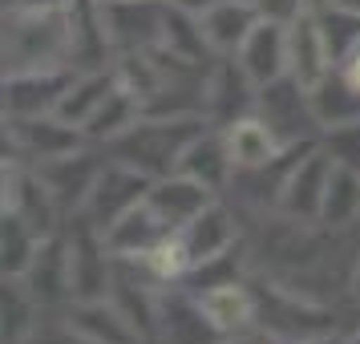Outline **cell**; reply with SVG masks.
<instances>
[{
	"instance_id": "cell-2",
	"label": "cell",
	"mask_w": 360,
	"mask_h": 344,
	"mask_svg": "<svg viewBox=\"0 0 360 344\" xmlns=\"http://www.w3.org/2000/svg\"><path fill=\"white\" fill-rule=\"evenodd\" d=\"M198 117H170V122H134L126 134H117L114 138V150L122 163L138 166V170H174L182 158V150L191 146L198 138Z\"/></svg>"
},
{
	"instance_id": "cell-31",
	"label": "cell",
	"mask_w": 360,
	"mask_h": 344,
	"mask_svg": "<svg viewBox=\"0 0 360 344\" xmlns=\"http://www.w3.org/2000/svg\"><path fill=\"white\" fill-rule=\"evenodd\" d=\"M295 344H300V340H295ZM304 344H320V340H304Z\"/></svg>"
},
{
	"instance_id": "cell-16",
	"label": "cell",
	"mask_w": 360,
	"mask_h": 344,
	"mask_svg": "<svg viewBox=\"0 0 360 344\" xmlns=\"http://www.w3.org/2000/svg\"><path fill=\"white\" fill-rule=\"evenodd\" d=\"M227 146L235 166L243 170H259V166H271L279 158V134L267 126V122H255V117H243L227 130Z\"/></svg>"
},
{
	"instance_id": "cell-7",
	"label": "cell",
	"mask_w": 360,
	"mask_h": 344,
	"mask_svg": "<svg viewBox=\"0 0 360 344\" xmlns=\"http://www.w3.org/2000/svg\"><path fill=\"white\" fill-rule=\"evenodd\" d=\"M69 85H73V77L61 73V69L29 73V77H8V85H4V110H8L13 117L57 114V106H61Z\"/></svg>"
},
{
	"instance_id": "cell-17",
	"label": "cell",
	"mask_w": 360,
	"mask_h": 344,
	"mask_svg": "<svg viewBox=\"0 0 360 344\" xmlns=\"http://www.w3.org/2000/svg\"><path fill=\"white\" fill-rule=\"evenodd\" d=\"M198 304H202L207 320L219 332H247L251 320H255V300L239 284H214V288H207L198 295Z\"/></svg>"
},
{
	"instance_id": "cell-10",
	"label": "cell",
	"mask_w": 360,
	"mask_h": 344,
	"mask_svg": "<svg viewBox=\"0 0 360 344\" xmlns=\"http://www.w3.org/2000/svg\"><path fill=\"white\" fill-rule=\"evenodd\" d=\"M25 288L33 292V300L53 304V300H65L73 292V260H69V247L61 239L41 243L33 267L25 272Z\"/></svg>"
},
{
	"instance_id": "cell-32",
	"label": "cell",
	"mask_w": 360,
	"mask_h": 344,
	"mask_svg": "<svg viewBox=\"0 0 360 344\" xmlns=\"http://www.w3.org/2000/svg\"><path fill=\"white\" fill-rule=\"evenodd\" d=\"M105 4H110V0H105Z\"/></svg>"
},
{
	"instance_id": "cell-28",
	"label": "cell",
	"mask_w": 360,
	"mask_h": 344,
	"mask_svg": "<svg viewBox=\"0 0 360 344\" xmlns=\"http://www.w3.org/2000/svg\"><path fill=\"white\" fill-rule=\"evenodd\" d=\"M352 292H356V300H360V260H356V267H352Z\"/></svg>"
},
{
	"instance_id": "cell-18",
	"label": "cell",
	"mask_w": 360,
	"mask_h": 344,
	"mask_svg": "<svg viewBox=\"0 0 360 344\" xmlns=\"http://www.w3.org/2000/svg\"><path fill=\"white\" fill-rule=\"evenodd\" d=\"M352 219H360V170L332 158L324 207H320V223H328V227H348Z\"/></svg>"
},
{
	"instance_id": "cell-26",
	"label": "cell",
	"mask_w": 360,
	"mask_h": 344,
	"mask_svg": "<svg viewBox=\"0 0 360 344\" xmlns=\"http://www.w3.org/2000/svg\"><path fill=\"white\" fill-rule=\"evenodd\" d=\"M170 4H179V8H186V13H207L214 0H170Z\"/></svg>"
},
{
	"instance_id": "cell-15",
	"label": "cell",
	"mask_w": 360,
	"mask_h": 344,
	"mask_svg": "<svg viewBox=\"0 0 360 344\" xmlns=\"http://www.w3.org/2000/svg\"><path fill=\"white\" fill-rule=\"evenodd\" d=\"M231 235H235V231H231V219H227L223 207H207L198 219H191V223L182 227V247H186L191 267H207V263H214L219 255H227Z\"/></svg>"
},
{
	"instance_id": "cell-1",
	"label": "cell",
	"mask_w": 360,
	"mask_h": 344,
	"mask_svg": "<svg viewBox=\"0 0 360 344\" xmlns=\"http://www.w3.org/2000/svg\"><path fill=\"white\" fill-rule=\"evenodd\" d=\"M73 57V20L69 8H25L20 4L4 29V73L29 77L61 69Z\"/></svg>"
},
{
	"instance_id": "cell-13",
	"label": "cell",
	"mask_w": 360,
	"mask_h": 344,
	"mask_svg": "<svg viewBox=\"0 0 360 344\" xmlns=\"http://www.w3.org/2000/svg\"><path fill=\"white\" fill-rule=\"evenodd\" d=\"M13 134H17V142L33 158H41V163H49V158H65V154H73V150L82 146V138H77V130L69 126V122H61V117H13Z\"/></svg>"
},
{
	"instance_id": "cell-9",
	"label": "cell",
	"mask_w": 360,
	"mask_h": 344,
	"mask_svg": "<svg viewBox=\"0 0 360 344\" xmlns=\"http://www.w3.org/2000/svg\"><path fill=\"white\" fill-rule=\"evenodd\" d=\"M198 20H202L207 45L219 53H231V49H243L251 29L259 25V13H255L251 0H214L207 13H198Z\"/></svg>"
},
{
	"instance_id": "cell-6",
	"label": "cell",
	"mask_w": 360,
	"mask_h": 344,
	"mask_svg": "<svg viewBox=\"0 0 360 344\" xmlns=\"http://www.w3.org/2000/svg\"><path fill=\"white\" fill-rule=\"evenodd\" d=\"M288 25H276V20H259L251 37L243 41V49H239V65L243 73L251 77V85H271L283 77V69H288V33H283Z\"/></svg>"
},
{
	"instance_id": "cell-14",
	"label": "cell",
	"mask_w": 360,
	"mask_h": 344,
	"mask_svg": "<svg viewBox=\"0 0 360 344\" xmlns=\"http://www.w3.org/2000/svg\"><path fill=\"white\" fill-rule=\"evenodd\" d=\"M41 182L49 186V195L57 198V207L61 203H85L89 191H94V182H98L101 166L89 163V154H65V158H49V163H41Z\"/></svg>"
},
{
	"instance_id": "cell-19",
	"label": "cell",
	"mask_w": 360,
	"mask_h": 344,
	"mask_svg": "<svg viewBox=\"0 0 360 344\" xmlns=\"http://www.w3.org/2000/svg\"><path fill=\"white\" fill-rule=\"evenodd\" d=\"M311 110H316V122L328 130L352 126L360 122V89L348 77H324L311 89Z\"/></svg>"
},
{
	"instance_id": "cell-23",
	"label": "cell",
	"mask_w": 360,
	"mask_h": 344,
	"mask_svg": "<svg viewBox=\"0 0 360 344\" xmlns=\"http://www.w3.org/2000/svg\"><path fill=\"white\" fill-rule=\"evenodd\" d=\"M37 300L33 292L13 279V284H4V344H25L29 336L37 332Z\"/></svg>"
},
{
	"instance_id": "cell-20",
	"label": "cell",
	"mask_w": 360,
	"mask_h": 344,
	"mask_svg": "<svg viewBox=\"0 0 360 344\" xmlns=\"http://www.w3.org/2000/svg\"><path fill=\"white\" fill-rule=\"evenodd\" d=\"M117 85L105 77V73H85V77H73V85L65 89V98L57 106V117L69 122V126H85L89 117L98 114V106L110 94H114Z\"/></svg>"
},
{
	"instance_id": "cell-11",
	"label": "cell",
	"mask_w": 360,
	"mask_h": 344,
	"mask_svg": "<svg viewBox=\"0 0 360 344\" xmlns=\"http://www.w3.org/2000/svg\"><path fill=\"white\" fill-rule=\"evenodd\" d=\"M231 166H235V158H231L227 138H219V134H198L195 142L182 150L174 174H186V179L202 182L207 191H219V186L231 179Z\"/></svg>"
},
{
	"instance_id": "cell-4",
	"label": "cell",
	"mask_w": 360,
	"mask_h": 344,
	"mask_svg": "<svg viewBox=\"0 0 360 344\" xmlns=\"http://www.w3.org/2000/svg\"><path fill=\"white\" fill-rule=\"evenodd\" d=\"M328 174H332V158L320 154V150H308L304 158H295L292 174L279 191V211L288 219H320V207H324V191H328Z\"/></svg>"
},
{
	"instance_id": "cell-5",
	"label": "cell",
	"mask_w": 360,
	"mask_h": 344,
	"mask_svg": "<svg viewBox=\"0 0 360 344\" xmlns=\"http://www.w3.org/2000/svg\"><path fill=\"white\" fill-rule=\"evenodd\" d=\"M288 69L292 77L304 89H316V85L328 77V65H332V53H328V37H324V25L316 17H304L288 25Z\"/></svg>"
},
{
	"instance_id": "cell-27",
	"label": "cell",
	"mask_w": 360,
	"mask_h": 344,
	"mask_svg": "<svg viewBox=\"0 0 360 344\" xmlns=\"http://www.w3.org/2000/svg\"><path fill=\"white\" fill-rule=\"evenodd\" d=\"M25 8H53V4H61V0H20Z\"/></svg>"
},
{
	"instance_id": "cell-21",
	"label": "cell",
	"mask_w": 360,
	"mask_h": 344,
	"mask_svg": "<svg viewBox=\"0 0 360 344\" xmlns=\"http://www.w3.org/2000/svg\"><path fill=\"white\" fill-rule=\"evenodd\" d=\"M158 320H162L166 344H214V332L219 328L207 320L202 304L186 308V304H166L158 308Z\"/></svg>"
},
{
	"instance_id": "cell-8",
	"label": "cell",
	"mask_w": 360,
	"mask_h": 344,
	"mask_svg": "<svg viewBox=\"0 0 360 344\" xmlns=\"http://www.w3.org/2000/svg\"><path fill=\"white\" fill-rule=\"evenodd\" d=\"M146 203L154 207V215L162 219L166 227L174 231V227H186L191 219H198V215L211 207V191L202 182L186 179V174H174V179L150 186Z\"/></svg>"
},
{
	"instance_id": "cell-22",
	"label": "cell",
	"mask_w": 360,
	"mask_h": 344,
	"mask_svg": "<svg viewBox=\"0 0 360 344\" xmlns=\"http://www.w3.org/2000/svg\"><path fill=\"white\" fill-rule=\"evenodd\" d=\"M37 251H41V243H37V231L20 219V215L4 211V276L8 279H25V272L33 267Z\"/></svg>"
},
{
	"instance_id": "cell-24",
	"label": "cell",
	"mask_w": 360,
	"mask_h": 344,
	"mask_svg": "<svg viewBox=\"0 0 360 344\" xmlns=\"http://www.w3.org/2000/svg\"><path fill=\"white\" fill-rule=\"evenodd\" d=\"M134 114H138V94L134 89H114L98 106V114L85 122V130L94 138H117V134H126L134 126Z\"/></svg>"
},
{
	"instance_id": "cell-29",
	"label": "cell",
	"mask_w": 360,
	"mask_h": 344,
	"mask_svg": "<svg viewBox=\"0 0 360 344\" xmlns=\"http://www.w3.org/2000/svg\"><path fill=\"white\" fill-rule=\"evenodd\" d=\"M336 8H348V13H360V0H340Z\"/></svg>"
},
{
	"instance_id": "cell-25",
	"label": "cell",
	"mask_w": 360,
	"mask_h": 344,
	"mask_svg": "<svg viewBox=\"0 0 360 344\" xmlns=\"http://www.w3.org/2000/svg\"><path fill=\"white\" fill-rule=\"evenodd\" d=\"M251 4H255L259 20H276V25H295L308 8V0H251Z\"/></svg>"
},
{
	"instance_id": "cell-3",
	"label": "cell",
	"mask_w": 360,
	"mask_h": 344,
	"mask_svg": "<svg viewBox=\"0 0 360 344\" xmlns=\"http://www.w3.org/2000/svg\"><path fill=\"white\" fill-rule=\"evenodd\" d=\"M146 195H150V174L117 158V163L101 166V174H98V182H94L89 198H85V207L94 215V223L114 227L117 219L130 211V207H138Z\"/></svg>"
},
{
	"instance_id": "cell-30",
	"label": "cell",
	"mask_w": 360,
	"mask_h": 344,
	"mask_svg": "<svg viewBox=\"0 0 360 344\" xmlns=\"http://www.w3.org/2000/svg\"><path fill=\"white\" fill-rule=\"evenodd\" d=\"M328 4H340V0H308V8H328Z\"/></svg>"
},
{
	"instance_id": "cell-12",
	"label": "cell",
	"mask_w": 360,
	"mask_h": 344,
	"mask_svg": "<svg viewBox=\"0 0 360 344\" xmlns=\"http://www.w3.org/2000/svg\"><path fill=\"white\" fill-rule=\"evenodd\" d=\"M69 324L77 328L85 344H138L142 332L126 320V312L105 304V300H82V308L73 312Z\"/></svg>"
}]
</instances>
